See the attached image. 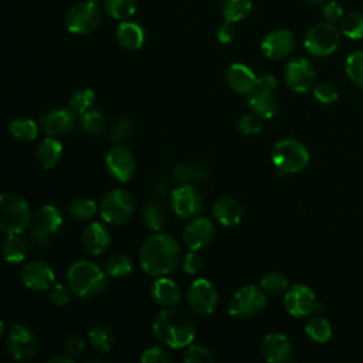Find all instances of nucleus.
I'll return each mask as SVG.
<instances>
[{"instance_id": "f257e3e1", "label": "nucleus", "mask_w": 363, "mask_h": 363, "mask_svg": "<svg viewBox=\"0 0 363 363\" xmlns=\"http://www.w3.org/2000/svg\"><path fill=\"white\" fill-rule=\"evenodd\" d=\"M182 259L179 242L169 234L156 231L150 234L139 252L142 271L153 278L164 277L174 271Z\"/></svg>"}, {"instance_id": "f03ea898", "label": "nucleus", "mask_w": 363, "mask_h": 363, "mask_svg": "<svg viewBox=\"0 0 363 363\" xmlns=\"http://www.w3.org/2000/svg\"><path fill=\"white\" fill-rule=\"evenodd\" d=\"M152 330L160 343L172 349L186 347L196 337L194 320L186 311L176 306L160 311L152 323Z\"/></svg>"}, {"instance_id": "7ed1b4c3", "label": "nucleus", "mask_w": 363, "mask_h": 363, "mask_svg": "<svg viewBox=\"0 0 363 363\" xmlns=\"http://www.w3.org/2000/svg\"><path fill=\"white\" fill-rule=\"evenodd\" d=\"M67 282L72 294L81 299H94L105 292L108 286L106 271L95 262L75 261L67 271Z\"/></svg>"}, {"instance_id": "20e7f679", "label": "nucleus", "mask_w": 363, "mask_h": 363, "mask_svg": "<svg viewBox=\"0 0 363 363\" xmlns=\"http://www.w3.org/2000/svg\"><path fill=\"white\" fill-rule=\"evenodd\" d=\"M31 223L28 203L14 191H4L0 196V230L9 234H21Z\"/></svg>"}, {"instance_id": "39448f33", "label": "nucleus", "mask_w": 363, "mask_h": 363, "mask_svg": "<svg viewBox=\"0 0 363 363\" xmlns=\"http://www.w3.org/2000/svg\"><path fill=\"white\" fill-rule=\"evenodd\" d=\"M271 159L281 173L292 174L306 167L309 162V152L295 139H282L272 147Z\"/></svg>"}, {"instance_id": "423d86ee", "label": "nucleus", "mask_w": 363, "mask_h": 363, "mask_svg": "<svg viewBox=\"0 0 363 363\" xmlns=\"http://www.w3.org/2000/svg\"><path fill=\"white\" fill-rule=\"evenodd\" d=\"M135 213V199L123 189H113L105 193L99 203L102 220L111 225L125 224Z\"/></svg>"}, {"instance_id": "0eeeda50", "label": "nucleus", "mask_w": 363, "mask_h": 363, "mask_svg": "<svg viewBox=\"0 0 363 363\" xmlns=\"http://www.w3.org/2000/svg\"><path fill=\"white\" fill-rule=\"evenodd\" d=\"M267 292L261 285L250 284L240 288L228 302V313L237 319H250L267 306Z\"/></svg>"}, {"instance_id": "6e6552de", "label": "nucleus", "mask_w": 363, "mask_h": 363, "mask_svg": "<svg viewBox=\"0 0 363 363\" xmlns=\"http://www.w3.org/2000/svg\"><path fill=\"white\" fill-rule=\"evenodd\" d=\"M340 43V28L329 21L313 24L303 40L305 50L315 57H326L336 51Z\"/></svg>"}, {"instance_id": "1a4fd4ad", "label": "nucleus", "mask_w": 363, "mask_h": 363, "mask_svg": "<svg viewBox=\"0 0 363 363\" xmlns=\"http://www.w3.org/2000/svg\"><path fill=\"white\" fill-rule=\"evenodd\" d=\"M102 20V11L96 3L85 0L75 3L67 11L65 27L75 35H85L98 28Z\"/></svg>"}, {"instance_id": "9d476101", "label": "nucleus", "mask_w": 363, "mask_h": 363, "mask_svg": "<svg viewBox=\"0 0 363 363\" xmlns=\"http://www.w3.org/2000/svg\"><path fill=\"white\" fill-rule=\"evenodd\" d=\"M6 347L13 359L30 360L38 350V337L30 326L13 323L7 330Z\"/></svg>"}, {"instance_id": "9b49d317", "label": "nucleus", "mask_w": 363, "mask_h": 363, "mask_svg": "<svg viewBox=\"0 0 363 363\" xmlns=\"http://www.w3.org/2000/svg\"><path fill=\"white\" fill-rule=\"evenodd\" d=\"M187 302L197 315H211L218 303L217 289L208 279L197 278L187 289Z\"/></svg>"}, {"instance_id": "f8f14e48", "label": "nucleus", "mask_w": 363, "mask_h": 363, "mask_svg": "<svg viewBox=\"0 0 363 363\" xmlns=\"http://www.w3.org/2000/svg\"><path fill=\"white\" fill-rule=\"evenodd\" d=\"M170 204L177 217L193 218L203 208V196L190 183L179 184L170 194Z\"/></svg>"}, {"instance_id": "ddd939ff", "label": "nucleus", "mask_w": 363, "mask_h": 363, "mask_svg": "<svg viewBox=\"0 0 363 363\" xmlns=\"http://www.w3.org/2000/svg\"><path fill=\"white\" fill-rule=\"evenodd\" d=\"M285 82L286 85L299 94L308 92L316 79V72L312 62L303 57H296L291 60L285 67Z\"/></svg>"}, {"instance_id": "4468645a", "label": "nucleus", "mask_w": 363, "mask_h": 363, "mask_svg": "<svg viewBox=\"0 0 363 363\" xmlns=\"http://www.w3.org/2000/svg\"><path fill=\"white\" fill-rule=\"evenodd\" d=\"M105 166L108 173L118 182H129L135 173V157L132 152L122 146L115 145L111 147L105 156Z\"/></svg>"}, {"instance_id": "2eb2a0df", "label": "nucleus", "mask_w": 363, "mask_h": 363, "mask_svg": "<svg viewBox=\"0 0 363 363\" xmlns=\"http://www.w3.org/2000/svg\"><path fill=\"white\" fill-rule=\"evenodd\" d=\"M284 306L286 312L294 318H303L315 311L316 299L313 291L303 285L295 284L286 289L284 295Z\"/></svg>"}, {"instance_id": "dca6fc26", "label": "nucleus", "mask_w": 363, "mask_h": 363, "mask_svg": "<svg viewBox=\"0 0 363 363\" xmlns=\"http://www.w3.org/2000/svg\"><path fill=\"white\" fill-rule=\"evenodd\" d=\"M216 235L214 223L207 217H193L183 230V242L189 250L199 251L207 247Z\"/></svg>"}, {"instance_id": "f3484780", "label": "nucleus", "mask_w": 363, "mask_h": 363, "mask_svg": "<svg viewBox=\"0 0 363 363\" xmlns=\"http://www.w3.org/2000/svg\"><path fill=\"white\" fill-rule=\"evenodd\" d=\"M21 282L31 291L43 292L55 284V272L44 261H30L21 271Z\"/></svg>"}, {"instance_id": "a211bd4d", "label": "nucleus", "mask_w": 363, "mask_h": 363, "mask_svg": "<svg viewBox=\"0 0 363 363\" xmlns=\"http://www.w3.org/2000/svg\"><path fill=\"white\" fill-rule=\"evenodd\" d=\"M295 45H296L295 35L289 30L277 28L269 31L264 37L261 43V50L267 58L282 60L292 54V51L295 50Z\"/></svg>"}, {"instance_id": "6ab92c4d", "label": "nucleus", "mask_w": 363, "mask_h": 363, "mask_svg": "<svg viewBox=\"0 0 363 363\" xmlns=\"http://www.w3.org/2000/svg\"><path fill=\"white\" fill-rule=\"evenodd\" d=\"M62 225V216L61 211L52 206V204H44L41 206L33 217V237L35 240H41L45 242V240L60 230Z\"/></svg>"}, {"instance_id": "aec40b11", "label": "nucleus", "mask_w": 363, "mask_h": 363, "mask_svg": "<svg viewBox=\"0 0 363 363\" xmlns=\"http://www.w3.org/2000/svg\"><path fill=\"white\" fill-rule=\"evenodd\" d=\"M261 354L268 363H286L294 354V347L284 333H268L261 342Z\"/></svg>"}, {"instance_id": "412c9836", "label": "nucleus", "mask_w": 363, "mask_h": 363, "mask_svg": "<svg viewBox=\"0 0 363 363\" xmlns=\"http://www.w3.org/2000/svg\"><path fill=\"white\" fill-rule=\"evenodd\" d=\"M75 123H77L75 112L71 108L52 109L40 119L43 132L47 136H54V138L69 133L75 128Z\"/></svg>"}, {"instance_id": "4be33fe9", "label": "nucleus", "mask_w": 363, "mask_h": 363, "mask_svg": "<svg viewBox=\"0 0 363 363\" xmlns=\"http://www.w3.org/2000/svg\"><path fill=\"white\" fill-rule=\"evenodd\" d=\"M257 79L255 74L250 67L242 62L231 64L225 71V81L228 86L240 94V95H251L257 91Z\"/></svg>"}, {"instance_id": "5701e85b", "label": "nucleus", "mask_w": 363, "mask_h": 363, "mask_svg": "<svg viewBox=\"0 0 363 363\" xmlns=\"http://www.w3.org/2000/svg\"><path fill=\"white\" fill-rule=\"evenodd\" d=\"M111 231L102 223H91L82 231V245L92 255H101L111 245Z\"/></svg>"}, {"instance_id": "b1692460", "label": "nucleus", "mask_w": 363, "mask_h": 363, "mask_svg": "<svg viewBox=\"0 0 363 363\" xmlns=\"http://www.w3.org/2000/svg\"><path fill=\"white\" fill-rule=\"evenodd\" d=\"M152 299L160 306H176L182 298L180 286L170 278L157 277L149 288Z\"/></svg>"}, {"instance_id": "393cba45", "label": "nucleus", "mask_w": 363, "mask_h": 363, "mask_svg": "<svg viewBox=\"0 0 363 363\" xmlns=\"http://www.w3.org/2000/svg\"><path fill=\"white\" fill-rule=\"evenodd\" d=\"M213 216L218 224L224 227H234L242 218V207L238 200L233 197H220L213 204Z\"/></svg>"}, {"instance_id": "a878e982", "label": "nucleus", "mask_w": 363, "mask_h": 363, "mask_svg": "<svg viewBox=\"0 0 363 363\" xmlns=\"http://www.w3.org/2000/svg\"><path fill=\"white\" fill-rule=\"evenodd\" d=\"M116 43L126 51H136L145 43V30L136 21L123 20L116 28Z\"/></svg>"}, {"instance_id": "bb28decb", "label": "nucleus", "mask_w": 363, "mask_h": 363, "mask_svg": "<svg viewBox=\"0 0 363 363\" xmlns=\"http://www.w3.org/2000/svg\"><path fill=\"white\" fill-rule=\"evenodd\" d=\"M35 157L44 169L55 167L62 157V143L54 136L43 139L37 146Z\"/></svg>"}, {"instance_id": "cd10ccee", "label": "nucleus", "mask_w": 363, "mask_h": 363, "mask_svg": "<svg viewBox=\"0 0 363 363\" xmlns=\"http://www.w3.org/2000/svg\"><path fill=\"white\" fill-rule=\"evenodd\" d=\"M248 106L251 112L257 113L259 118L271 119L277 113L278 102L272 92L255 91L248 96Z\"/></svg>"}, {"instance_id": "c85d7f7f", "label": "nucleus", "mask_w": 363, "mask_h": 363, "mask_svg": "<svg viewBox=\"0 0 363 363\" xmlns=\"http://www.w3.org/2000/svg\"><path fill=\"white\" fill-rule=\"evenodd\" d=\"M9 132L16 140L28 143L37 138L38 125L27 116H18L9 123Z\"/></svg>"}, {"instance_id": "c756f323", "label": "nucleus", "mask_w": 363, "mask_h": 363, "mask_svg": "<svg viewBox=\"0 0 363 363\" xmlns=\"http://www.w3.org/2000/svg\"><path fill=\"white\" fill-rule=\"evenodd\" d=\"M1 254L9 264H18L27 255V244L18 234H9L1 242Z\"/></svg>"}, {"instance_id": "7c9ffc66", "label": "nucleus", "mask_w": 363, "mask_h": 363, "mask_svg": "<svg viewBox=\"0 0 363 363\" xmlns=\"http://www.w3.org/2000/svg\"><path fill=\"white\" fill-rule=\"evenodd\" d=\"M88 342L101 353H108L115 343V335L106 325H95L88 330Z\"/></svg>"}, {"instance_id": "2f4dec72", "label": "nucleus", "mask_w": 363, "mask_h": 363, "mask_svg": "<svg viewBox=\"0 0 363 363\" xmlns=\"http://www.w3.org/2000/svg\"><path fill=\"white\" fill-rule=\"evenodd\" d=\"M305 333L316 343H326L332 336V326L323 316H312L305 325Z\"/></svg>"}, {"instance_id": "473e14b6", "label": "nucleus", "mask_w": 363, "mask_h": 363, "mask_svg": "<svg viewBox=\"0 0 363 363\" xmlns=\"http://www.w3.org/2000/svg\"><path fill=\"white\" fill-rule=\"evenodd\" d=\"M252 9L251 0H224L221 6V16L225 21L237 23L245 18Z\"/></svg>"}, {"instance_id": "72a5a7b5", "label": "nucleus", "mask_w": 363, "mask_h": 363, "mask_svg": "<svg viewBox=\"0 0 363 363\" xmlns=\"http://www.w3.org/2000/svg\"><path fill=\"white\" fill-rule=\"evenodd\" d=\"M132 269L133 259L125 252L113 254L105 264V271L112 278H125L132 272Z\"/></svg>"}, {"instance_id": "f704fd0d", "label": "nucleus", "mask_w": 363, "mask_h": 363, "mask_svg": "<svg viewBox=\"0 0 363 363\" xmlns=\"http://www.w3.org/2000/svg\"><path fill=\"white\" fill-rule=\"evenodd\" d=\"M104 11L106 16L115 20H126L136 11L135 0H105Z\"/></svg>"}, {"instance_id": "c9c22d12", "label": "nucleus", "mask_w": 363, "mask_h": 363, "mask_svg": "<svg viewBox=\"0 0 363 363\" xmlns=\"http://www.w3.org/2000/svg\"><path fill=\"white\" fill-rule=\"evenodd\" d=\"M143 220L150 230L160 231L166 224V211L159 203L149 201L143 207Z\"/></svg>"}, {"instance_id": "e433bc0d", "label": "nucleus", "mask_w": 363, "mask_h": 363, "mask_svg": "<svg viewBox=\"0 0 363 363\" xmlns=\"http://www.w3.org/2000/svg\"><path fill=\"white\" fill-rule=\"evenodd\" d=\"M68 211L72 218L79 220V221H86V220H91L96 214L98 206L92 199L79 197V199H75L69 204Z\"/></svg>"}, {"instance_id": "4c0bfd02", "label": "nucleus", "mask_w": 363, "mask_h": 363, "mask_svg": "<svg viewBox=\"0 0 363 363\" xmlns=\"http://www.w3.org/2000/svg\"><path fill=\"white\" fill-rule=\"evenodd\" d=\"M340 33L350 40L363 38V13H350L340 20Z\"/></svg>"}, {"instance_id": "58836bf2", "label": "nucleus", "mask_w": 363, "mask_h": 363, "mask_svg": "<svg viewBox=\"0 0 363 363\" xmlns=\"http://www.w3.org/2000/svg\"><path fill=\"white\" fill-rule=\"evenodd\" d=\"M94 104H95V92L91 88L77 89L69 98V108L79 115L92 109Z\"/></svg>"}, {"instance_id": "ea45409f", "label": "nucleus", "mask_w": 363, "mask_h": 363, "mask_svg": "<svg viewBox=\"0 0 363 363\" xmlns=\"http://www.w3.org/2000/svg\"><path fill=\"white\" fill-rule=\"evenodd\" d=\"M261 288L269 295L285 294L289 288L288 278L281 272H268L261 278Z\"/></svg>"}, {"instance_id": "a19ab883", "label": "nucleus", "mask_w": 363, "mask_h": 363, "mask_svg": "<svg viewBox=\"0 0 363 363\" xmlns=\"http://www.w3.org/2000/svg\"><path fill=\"white\" fill-rule=\"evenodd\" d=\"M345 69L352 82L363 88V50L353 51L352 54H349V57L346 58Z\"/></svg>"}, {"instance_id": "79ce46f5", "label": "nucleus", "mask_w": 363, "mask_h": 363, "mask_svg": "<svg viewBox=\"0 0 363 363\" xmlns=\"http://www.w3.org/2000/svg\"><path fill=\"white\" fill-rule=\"evenodd\" d=\"M214 356L208 347L200 343H190L184 347L183 362L186 363H211Z\"/></svg>"}, {"instance_id": "37998d69", "label": "nucleus", "mask_w": 363, "mask_h": 363, "mask_svg": "<svg viewBox=\"0 0 363 363\" xmlns=\"http://www.w3.org/2000/svg\"><path fill=\"white\" fill-rule=\"evenodd\" d=\"M81 126L89 135H96L105 128V116L96 109H89L81 115Z\"/></svg>"}, {"instance_id": "c03bdc74", "label": "nucleus", "mask_w": 363, "mask_h": 363, "mask_svg": "<svg viewBox=\"0 0 363 363\" xmlns=\"http://www.w3.org/2000/svg\"><path fill=\"white\" fill-rule=\"evenodd\" d=\"M237 128L244 135H254L262 129V118L257 113H242L237 122Z\"/></svg>"}, {"instance_id": "a18cd8bd", "label": "nucleus", "mask_w": 363, "mask_h": 363, "mask_svg": "<svg viewBox=\"0 0 363 363\" xmlns=\"http://www.w3.org/2000/svg\"><path fill=\"white\" fill-rule=\"evenodd\" d=\"M86 349V340L78 333L69 335L64 342V352L71 357H79Z\"/></svg>"}, {"instance_id": "49530a36", "label": "nucleus", "mask_w": 363, "mask_h": 363, "mask_svg": "<svg viewBox=\"0 0 363 363\" xmlns=\"http://www.w3.org/2000/svg\"><path fill=\"white\" fill-rule=\"evenodd\" d=\"M71 288L64 285V284H54L50 288V301L55 305V306H67L71 301Z\"/></svg>"}, {"instance_id": "de8ad7c7", "label": "nucleus", "mask_w": 363, "mask_h": 363, "mask_svg": "<svg viewBox=\"0 0 363 363\" xmlns=\"http://www.w3.org/2000/svg\"><path fill=\"white\" fill-rule=\"evenodd\" d=\"M140 360L143 363H167L172 360L169 352L162 346H150L143 350Z\"/></svg>"}, {"instance_id": "09e8293b", "label": "nucleus", "mask_w": 363, "mask_h": 363, "mask_svg": "<svg viewBox=\"0 0 363 363\" xmlns=\"http://www.w3.org/2000/svg\"><path fill=\"white\" fill-rule=\"evenodd\" d=\"M313 95L320 104L329 105L337 99V89L329 82H320L313 88Z\"/></svg>"}, {"instance_id": "8fccbe9b", "label": "nucleus", "mask_w": 363, "mask_h": 363, "mask_svg": "<svg viewBox=\"0 0 363 363\" xmlns=\"http://www.w3.org/2000/svg\"><path fill=\"white\" fill-rule=\"evenodd\" d=\"M322 16H323L325 21H329V23H332V24L339 23V21L345 17V14H343V7H342V4H340L339 1L330 0V1H328V3L323 4V7H322Z\"/></svg>"}, {"instance_id": "3c124183", "label": "nucleus", "mask_w": 363, "mask_h": 363, "mask_svg": "<svg viewBox=\"0 0 363 363\" xmlns=\"http://www.w3.org/2000/svg\"><path fill=\"white\" fill-rule=\"evenodd\" d=\"M201 268H203V257L197 251L190 250L183 258V271L189 275H194Z\"/></svg>"}, {"instance_id": "603ef678", "label": "nucleus", "mask_w": 363, "mask_h": 363, "mask_svg": "<svg viewBox=\"0 0 363 363\" xmlns=\"http://www.w3.org/2000/svg\"><path fill=\"white\" fill-rule=\"evenodd\" d=\"M130 132H132V125H130V122H129L128 119H119V122L115 125V128H113V130H112V138H111V140H112L113 143H118V145H119L121 142H123L125 139L129 138Z\"/></svg>"}, {"instance_id": "864d4df0", "label": "nucleus", "mask_w": 363, "mask_h": 363, "mask_svg": "<svg viewBox=\"0 0 363 363\" xmlns=\"http://www.w3.org/2000/svg\"><path fill=\"white\" fill-rule=\"evenodd\" d=\"M235 27H234V23L231 21H225L217 28V38L221 44H230L234 38H235Z\"/></svg>"}, {"instance_id": "5fc2aeb1", "label": "nucleus", "mask_w": 363, "mask_h": 363, "mask_svg": "<svg viewBox=\"0 0 363 363\" xmlns=\"http://www.w3.org/2000/svg\"><path fill=\"white\" fill-rule=\"evenodd\" d=\"M193 177V170L184 164V163H180L174 167L173 170V179L177 184H187Z\"/></svg>"}, {"instance_id": "6e6d98bb", "label": "nucleus", "mask_w": 363, "mask_h": 363, "mask_svg": "<svg viewBox=\"0 0 363 363\" xmlns=\"http://www.w3.org/2000/svg\"><path fill=\"white\" fill-rule=\"evenodd\" d=\"M278 86V79L271 74H264L257 79V91L272 92Z\"/></svg>"}, {"instance_id": "4d7b16f0", "label": "nucleus", "mask_w": 363, "mask_h": 363, "mask_svg": "<svg viewBox=\"0 0 363 363\" xmlns=\"http://www.w3.org/2000/svg\"><path fill=\"white\" fill-rule=\"evenodd\" d=\"M48 363H74V357H71L69 354L64 353V354H58V356H54L48 360Z\"/></svg>"}, {"instance_id": "13d9d810", "label": "nucleus", "mask_w": 363, "mask_h": 363, "mask_svg": "<svg viewBox=\"0 0 363 363\" xmlns=\"http://www.w3.org/2000/svg\"><path fill=\"white\" fill-rule=\"evenodd\" d=\"M308 4H322L325 0H303Z\"/></svg>"}, {"instance_id": "bf43d9fd", "label": "nucleus", "mask_w": 363, "mask_h": 363, "mask_svg": "<svg viewBox=\"0 0 363 363\" xmlns=\"http://www.w3.org/2000/svg\"><path fill=\"white\" fill-rule=\"evenodd\" d=\"M89 1H94V3H98V1H101V0H89Z\"/></svg>"}]
</instances>
